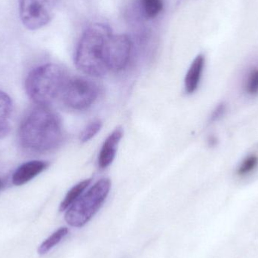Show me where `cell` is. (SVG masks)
Segmentation results:
<instances>
[{
  "mask_svg": "<svg viewBox=\"0 0 258 258\" xmlns=\"http://www.w3.org/2000/svg\"><path fill=\"white\" fill-rule=\"evenodd\" d=\"M64 138L59 116L46 106L30 110L23 119L19 130L23 147L33 153H45L60 147Z\"/></svg>",
  "mask_w": 258,
  "mask_h": 258,
  "instance_id": "cell-1",
  "label": "cell"
},
{
  "mask_svg": "<svg viewBox=\"0 0 258 258\" xmlns=\"http://www.w3.org/2000/svg\"><path fill=\"white\" fill-rule=\"evenodd\" d=\"M115 35L107 24L96 23L85 30L76 49V66L86 75L104 77L110 71Z\"/></svg>",
  "mask_w": 258,
  "mask_h": 258,
  "instance_id": "cell-2",
  "label": "cell"
},
{
  "mask_svg": "<svg viewBox=\"0 0 258 258\" xmlns=\"http://www.w3.org/2000/svg\"><path fill=\"white\" fill-rule=\"evenodd\" d=\"M69 78L62 67L46 63L30 72L26 80V91L37 105L49 107L56 100L60 99Z\"/></svg>",
  "mask_w": 258,
  "mask_h": 258,
  "instance_id": "cell-3",
  "label": "cell"
},
{
  "mask_svg": "<svg viewBox=\"0 0 258 258\" xmlns=\"http://www.w3.org/2000/svg\"><path fill=\"white\" fill-rule=\"evenodd\" d=\"M111 188L108 178H102L83 194L65 214V221L76 228L84 227L105 203Z\"/></svg>",
  "mask_w": 258,
  "mask_h": 258,
  "instance_id": "cell-4",
  "label": "cell"
},
{
  "mask_svg": "<svg viewBox=\"0 0 258 258\" xmlns=\"http://www.w3.org/2000/svg\"><path fill=\"white\" fill-rule=\"evenodd\" d=\"M100 90L98 85L83 77L68 79L60 100L68 108L85 110L92 107L98 99Z\"/></svg>",
  "mask_w": 258,
  "mask_h": 258,
  "instance_id": "cell-5",
  "label": "cell"
},
{
  "mask_svg": "<svg viewBox=\"0 0 258 258\" xmlns=\"http://www.w3.org/2000/svg\"><path fill=\"white\" fill-rule=\"evenodd\" d=\"M56 0H19L20 19L30 30L46 26L52 19Z\"/></svg>",
  "mask_w": 258,
  "mask_h": 258,
  "instance_id": "cell-6",
  "label": "cell"
},
{
  "mask_svg": "<svg viewBox=\"0 0 258 258\" xmlns=\"http://www.w3.org/2000/svg\"><path fill=\"white\" fill-rule=\"evenodd\" d=\"M122 136L123 129L118 127L106 138L98 155V164L101 169H105L113 163Z\"/></svg>",
  "mask_w": 258,
  "mask_h": 258,
  "instance_id": "cell-7",
  "label": "cell"
},
{
  "mask_svg": "<svg viewBox=\"0 0 258 258\" xmlns=\"http://www.w3.org/2000/svg\"><path fill=\"white\" fill-rule=\"evenodd\" d=\"M48 166V162L44 161H30L19 167L14 173L12 182L16 186L25 184L32 179L39 175Z\"/></svg>",
  "mask_w": 258,
  "mask_h": 258,
  "instance_id": "cell-8",
  "label": "cell"
},
{
  "mask_svg": "<svg viewBox=\"0 0 258 258\" xmlns=\"http://www.w3.org/2000/svg\"><path fill=\"white\" fill-rule=\"evenodd\" d=\"M205 67V57L203 54H199L191 63L186 77H185V90L186 93L192 94L200 86Z\"/></svg>",
  "mask_w": 258,
  "mask_h": 258,
  "instance_id": "cell-9",
  "label": "cell"
},
{
  "mask_svg": "<svg viewBox=\"0 0 258 258\" xmlns=\"http://www.w3.org/2000/svg\"><path fill=\"white\" fill-rule=\"evenodd\" d=\"M13 104L10 97L0 91V139L9 135L12 127Z\"/></svg>",
  "mask_w": 258,
  "mask_h": 258,
  "instance_id": "cell-10",
  "label": "cell"
},
{
  "mask_svg": "<svg viewBox=\"0 0 258 258\" xmlns=\"http://www.w3.org/2000/svg\"><path fill=\"white\" fill-rule=\"evenodd\" d=\"M92 182V179H86V180H83L77 183L75 186H73L68 194L66 197L63 199L62 203H60L59 210L60 212H64L68 210L83 194L85 190L89 187Z\"/></svg>",
  "mask_w": 258,
  "mask_h": 258,
  "instance_id": "cell-11",
  "label": "cell"
},
{
  "mask_svg": "<svg viewBox=\"0 0 258 258\" xmlns=\"http://www.w3.org/2000/svg\"><path fill=\"white\" fill-rule=\"evenodd\" d=\"M68 232H69V230H68L67 227H61V228L56 230L48 239H45L41 244L40 246L38 248L39 254L44 255V254L48 253L50 250L52 249L55 245H57L68 235Z\"/></svg>",
  "mask_w": 258,
  "mask_h": 258,
  "instance_id": "cell-12",
  "label": "cell"
},
{
  "mask_svg": "<svg viewBox=\"0 0 258 258\" xmlns=\"http://www.w3.org/2000/svg\"><path fill=\"white\" fill-rule=\"evenodd\" d=\"M141 12L147 19H153L162 12V0H140Z\"/></svg>",
  "mask_w": 258,
  "mask_h": 258,
  "instance_id": "cell-13",
  "label": "cell"
},
{
  "mask_svg": "<svg viewBox=\"0 0 258 258\" xmlns=\"http://www.w3.org/2000/svg\"><path fill=\"white\" fill-rule=\"evenodd\" d=\"M258 167V154L251 153L247 156L241 162L236 170V174L239 177H246L252 174Z\"/></svg>",
  "mask_w": 258,
  "mask_h": 258,
  "instance_id": "cell-14",
  "label": "cell"
},
{
  "mask_svg": "<svg viewBox=\"0 0 258 258\" xmlns=\"http://www.w3.org/2000/svg\"><path fill=\"white\" fill-rule=\"evenodd\" d=\"M243 89L245 93L251 96L258 95V67H254L248 71L244 79Z\"/></svg>",
  "mask_w": 258,
  "mask_h": 258,
  "instance_id": "cell-15",
  "label": "cell"
},
{
  "mask_svg": "<svg viewBox=\"0 0 258 258\" xmlns=\"http://www.w3.org/2000/svg\"><path fill=\"white\" fill-rule=\"evenodd\" d=\"M102 128V122L100 119L91 122L89 125H86L80 135V141L82 143H86L94 138Z\"/></svg>",
  "mask_w": 258,
  "mask_h": 258,
  "instance_id": "cell-16",
  "label": "cell"
},
{
  "mask_svg": "<svg viewBox=\"0 0 258 258\" xmlns=\"http://www.w3.org/2000/svg\"><path fill=\"white\" fill-rule=\"evenodd\" d=\"M226 110H227V106H226V104H224V103L220 104L215 109V110L212 112L210 117L211 122H215V121L221 119V118L224 116V113H225Z\"/></svg>",
  "mask_w": 258,
  "mask_h": 258,
  "instance_id": "cell-17",
  "label": "cell"
},
{
  "mask_svg": "<svg viewBox=\"0 0 258 258\" xmlns=\"http://www.w3.org/2000/svg\"><path fill=\"white\" fill-rule=\"evenodd\" d=\"M208 142H209V144L211 147H215V146L216 145L217 143H218V139H217L215 136H211L209 137Z\"/></svg>",
  "mask_w": 258,
  "mask_h": 258,
  "instance_id": "cell-18",
  "label": "cell"
},
{
  "mask_svg": "<svg viewBox=\"0 0 258 258\" xmlns=\"http://www.w3.org/2000/svg\"><path fill=\"white\" fill-rule=\"evenodd\" d=\"M2 186H3V181H2V180H0V189H1Z\"/></svg>",
  "mask_w": 258,
  "mask_h": 258,
  "instance_id": "cell-19",
  "label": "cell"
}]
</instances>
